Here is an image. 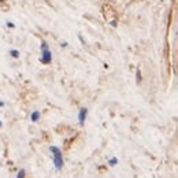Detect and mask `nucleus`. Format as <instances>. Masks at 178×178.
Returning a JSON list of instances; mask_svg holds the SVG:
<instances>
[{"mask_svg":"<svg viewBox=\"0 0 178 178\" xmlns=\"http://www.w3.org/2000/svg\"><path fill=\"white\" fill-rule=\"evenodd\" d=\"M49 152L52 153V160H53V166H55V170L60 171L63 168V164H64V160H63V155L60 148L56 147V145H51L49 147Z\"/></svg>","mask_w":178,"mask_h":178,"instance_id":"1","label":"nucleus"},{"mask_svg":"<svg viewBox=\"0 0 178 178\" xmlns=\"http://www.w3.org/2000/svg\"><path fill=\"white\" fill-rule=\"evenodd\" d=\"M41 56H40V62L42 64H49L51 60H52V53L49 51V48H48V44L45 41L41 42Z\"/></svg>","mask_w":178,"mask_h":178,"instance_id":"2","label":"nucleus"},{"mask_svg":"<svg viewBox=\"0 0 178 178\" xmlns=\"http://www.w3.org/2000/svg\"><path fill=\"white\" fill-rule=\"evenodd\" d=\"M86 115H88V108H85V107L79 108V111H78V123L81 126H84L85 120H86Z\"/></svg>","mask_w":178,"mask_h":178,"instance_id":"3","label":"nucleus"},{"mask_svg":"<svg viewBox=\"0 0 178 178\" xmlns=\"http://www.w3.org/2000/svg\"><path fill=\"white\" fill-rule=\"evenodd\" d=\"M40 119V111H33L30 114V120L31 122H37Z\"/></svg>","mask_w":178,"mask_h":178,"instance_id":"4","label":"nucleus"},{"mask_svg":"<svg viewBox=\"0 0 178 178\" xmlns=\"http://www.w3.org/2000/svg\"><path fill=\"white\" fill-rule=\"evenodd\" d=\"M16 178H26V171H25V168H21V170L18 171Z\"/></svg>","mask_w":178,"mask_h":178,"instance_id":"5","label":"nucleus"},{"mask_svg":"<svg viewBox=\"0 0 178 178\" xmlns=\"http://www.w3.org/2000/svg\"><path fill=\"white\" fill-rule=\"evenodd\" d=\"M10 55L12 56V58H19V51H16V49H11L10 51Z\"/></svg>","mask_w":178,"mask_h":178,"instance_id":"6","label":"nucleus"},{"mask_svg":"<svg viewBox=\"0 0 178 178\" xmlns=\"http://www.w3.org/2000/svg\"><path fill=\"white\" fill-rule=\"evenodd\" d=\"M108 164H110V166H115V164H118V159H116L115 156L111 157L110 160H108Z\"/></svg>","mask_w":178,"mask_h":178,"instance_id":"7","label":"nucleus"},{"mask_svg":"<svg viewBox=\"0 0 178 178\" xmlns=\"http://www.w3.org/2000/svg\"><path fill=\"white\" fill-rule=\"evenodd\" d=\"M141 82V71H140V68L137 70V84H140Z\"/></svg>","mask_w":178,"mask_h":178,"instance_id":"8","label":"nucleus"},{"mask_svg":"<svg viewBox=\"0 0 178 178\" xmlns=\"http://www.w3.org/2000/svg\"><path fill=\"white\" fill-rule=\"evenodd\" d=\"M7 26H8V27H14V23H11V22H7Z\"/></svg>","mask_w":178,"mask_h":178,"instance_id":"9","label":"nucleus"},{"mask_svg":"<svg viewBox=\"0 0 178 178\" xmlns=\"http://www.w3.org/2000/svg\"><path fill=\"white\" fill-rule=\"evenodd\" d=\"M3 105H4V103H3V101H0V107H3Z\"/></svg>","mask_w":178,"mask_h":178,"instance_id":"10","label":"nucleus"},{"mask_svg":"<svg viewBox=\"0 0 178 178\" xmlns=\"http://www.w3.org/2000/svg\"><path fill=\"white\" fill-rule=\"evenodd\" d=\"M0 127H1V122H0Z\"/></svg>","mask_w":178,"mask_h":178,"instance_id":"11","label":"nucleus"}]
</instances>
